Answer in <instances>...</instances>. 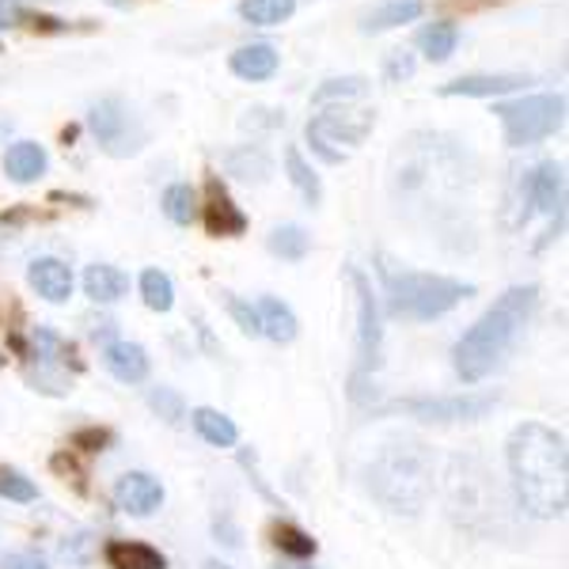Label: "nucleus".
I'll return each mask as SVG.
<instances>
[{
	"instance_id": "obj_18",
	"label": "nucleus",
	"mask_w": 569,
	"mask_h": 569,
	"mask_svg": "<svg viewBox=\"0 0 569 569\" xmlns=\"http://www.w3.org/2000/svg\"><path fill=\"white\" fill-rule=\"evenodd\" d=\"M103 562L110 569H168V558L152 543H137V539H107Z\"/></svg>"
},
{
	"instance_id": "obj_19",
	"label": "nucleus",
	"mask_w": 569,
	"mask_h": 569,
	"mask_svg": "<svg viewBox=\"0 0 569 569\" xmlns=\"http://www.w3.org/2000/svg\"><path fill=\"white\" fill-rule=\"evenodd\" d=\"M46 168H50V156H46V149L39 141H16L8 144L4 152V176L12 182H20V187H27V182H39L46 176Z\"/></svg>"
},
{
	"instance_id": "obj_38",
	"label": "nucleus",
	"mask_w": 569,
	"mask_h": 569,
	"mask_svg": "<svg viewBox=\"0 0 569 569\" xmlns=\"http://www.w3.org/2000/svg\"><path fill=\"white\" fill-rule=\"evenodd\" d=\"M31 31H42V34H61V31H69V23L66 20H58V16H42V12H23V20Z\"/></svg>"
},
{
	"instance_id": "obj_16",
	"label": "nucleus",
	"mask_w": 569,
	"mask_h": 569,
	"mask_svg": "<svg viewBox=\"0 0 569 569\" xmlns=\"http://www.w3.org/2000/svg\"><path fill=\"white\" fill-rule=\"evenodd\" d=\"M103 365H107V372L122 383H144L149 380V369H152L149 350L137 342H107Z\"/></svg>"
},
{
	"instance_id": "obj_10",
	"label": "nucleus",
	"mask_w": 569,
	"mask_h": 569,
	"mask_svg": "<svg viewBox=\"0 0 569 569\" xmlns=\"http://www.w3.org/2000/svg\"><path fill=\"white\" fill-rule=\"evenodd\" d=\"M88 130L99 141V149L107 156H118V160H122V156H133L144 141V133L137 130L130 110H126V103L118 96L99 99V103L88 110Z\"/></svg>"
},
{
	"instance_id": "obj_11",
	"label": "nucleus",
	"mask_w": 569,
	"mask_h": 569,
	"mask_svg": "<svg viewBox=\"0 0 569 569\" xmlns=\"http://www.w3.org/2000/svg\"><path fill=\"white\" fill-rule=\"evenodd\" d=\"M525 187H528V206L555 220L550 232H547V243L558 240V232H562V224H566V171H562V163H555V160L536 163L531 171H525Z\"/></svg>"
},
{
	"instance_id": "obj_7",
	"label": "nucleus",
	"mask_w": 569,
	"mask_h": 569,
	"mask_svg": "<svg viewBox=\"0 0 569 569\" xmlns=\"http://www.w3.org/2000/svg\"><path fill=\"white\" fill-rule=\"evenodd\" d=\"M346 278L353 284L357 297V369L350 380V395L353 402H365V383L380 365V342H383V327H380V308H376L372 297V281L365 278L357 266H346Z\"/></svg>"
},
{
	"instance_id": "obj_44",
	"label": "nucleus",
	"mask_w": 569,
	"mask_h": 569,
	"mask_svg": "<svg viewBox=\"0 0 569 569\" xmlns=\"http://www.w3.org/2000/svg\"><path fill=\"white\" fill-rule=\"evenodd\" d=\"M107 4H114V8H130V0H107Z\"/></svg>"
},
{
	"instance_id": "obj_27",
	"label": "nucleus",
	"mask_w": 569,
	"mask_h": 569,
	"mask_svg": "<svg viewBox=\"0 0 569 569\" xmlns=\"http://www.w3.org/2000/svg\"><path fill=\"white\" fill-rule=\"evenodd\" d=\"M297 0H240V16L254 27H281L292 20Z\"/></svg>"
},
{
	"instance_id": "obj_34",
	"label": "nucleus",
	"mask_w": 569,
	"mask_h": 569,
	"mask_svg": "<svg viewBox=\"0 0 569 569\" xmlns=\"http://www.w3.org/2000/svg\"><path fill=\"white\" fill-rule=\"evenodd\" d=\"M149 407L163 421H171V426H179V421L187 418V402H182V395L171 391V388H152L149 391Z\"/></svg>"
},
{
	"instance_id": "obj_36",
	"label": "nucleus",
	"mask_w": 569,
	"mask_h": 569,
	"mask_svg": "<svg viewBox=\"0 0 569 569\" xmlns=\"http://www.w3.org/2000/svg\"><path fill=\"white\" fill-rule=\"evenodd\" d=\"M224 305H228V316L236 319V327L243 330V335L259 338L262 327H259V311H254V305H247L243 297H232V292H224Z\"/></svg>"
},
{
	"instance_id": "obj_20",
	"label": "nucleus",
	"mask_w": 569,
	"mask_h": 569,
	"mask_svg": "<svg viewBox=\"0 0 569 569\" xmlns=\"http://www.w3.org/2000/svg\"><path fill=\"white\" fill-rule=\"evenodd\" d=\"M421 16H426V0H383V4H376L361 20V31L383 34V31H395V27L415 23Z\"/></svg>"
},
{
	"instance_id": "obj_5",
	"label": "nucleus",
	"mask_w": 569,
	"mask_h": 569,
	"mask_svg": "<svg viewBox=\"0 0 569 569\" xmlns=\"http://www.w3.org/2000/svg\"><path fill=\"white\" fill-rule=\"evenodd\" d=\"M493 114L501 122L505 144L509 149H531L562 130L566 122V96L543 91V96H520L509 103H493Z\"/></svg>"
},
{
	"instance_id": "obj_12",
	"label": "nucleus",
	"mask_w": 569,
	"mask_h": 569,
	"mask_svg": "<svg viewBox=\"0 0 569 569\" xmlns=\"http://www.w3.org/2000/svg\"><path fill=\"white\" fill-rule=\"evenodd\" d=\"M201 224H206L209 236H217V240H236V236H243L247 228H251V220L240 206L232 201L228 194V187L220 182V176H209L206 179V201H201Z\"/></svg>"
},
{
	"instance_id": "obj_22",
	"label": "nucleus",
	"mask_w": 569,
	"mask_h": 569,
	"mask_svg": "<svg viewBox=\"0 0 569 569\" xmlns=\"http://www.w3.org/2000/svg\"><path fill=\"white\" fill-rule=\"evenodd\" d=\"M126 289H130V278H126L118 266L91 262L84 270V292L96 305H114V300L126 297Z\"/></svg>"
},
{
	"instance_id": "obj_23",
	"label": "nucleus",
	"mask_w": 569,
	"mask_h": 569,
	"mask_svg": "<svg viewBox=\"0 0 569 569\" xmlns=\"http://www.w3.org/2000/svg\"><path fill=\"white\" fill-rule=\"evenodd\" d=\"M415 42H418V50L433 61V66H440V61L452 58L456 46H460V27H456L452 20H433L415 34Z\"/></svg>"
},
{
	"instance_id": "obj_31",
	"label": "nucleus",
	"mask_w": 569,
	"mask_h": 569,
	"mask_svg": "<svg viewBox=\"0 0 569 569\" xmlns=\"http://www.w3.org/2000/svg\"><path fill=\"white\" fill-rule=\"evenodd\" d=\"M137 284H141L144 308L160 311V316H163V311L176 308V281H171L163 270H156V266H152V270H144V273H141V281H137Z\"/></svg>"
},
{
	"instance_id": "obj_6",
	"label": "nucleus",
	"mask_w": 569,
	"mask_h": 569,
	"mask_svg": "<svg viewBox=\"0 0 569 569\" xmlns=\"http://www.w3.org/2000/svg\"><path fill=\"white\" fill-rule=\"evenodd\" d=\"M445 479H448L445 482L448 509H452L467 528H479V517H498L501 493H498V486H493V475L486 471L479 460L456 456Z\"/></svg>"
},
{
	"instance_id": "obj_24",
	"label": "nucleus",
	"mask_w": 569,
	"mask_h": 569,
	"mask_svg": "<svg viewBox=\"0 0 569 569\" xmlns=\"http://www.w3.org/2000/svg\"><path fill=\"white\" fill-rule=\"evenodd\" d=\"M190 421H194V433L213 448H232L236 440H240L236 421L228 415H220V410H213V407H198L194 415H190Z\"/></svg>"
},
{
	"instance_id": "obj_4",
	"label": "nucleus",
	"mask_w": 569,
	"mask_h": 569,
	"mask_svg": "<svg viewBox=\"0 0 569 569\" xmlns=\"http://www.w3.org/2000/svg\"><path fill=\"white\" fill-rule=\"evenodd\" d=\"M380 281L383 297H388V311L395 319L407 323H433V319L448 316L452 308H460L463 300H471L475 284L460 278H445V273H426V270H402L391 254H380Z\"/></svg>"
},
{
	"instance_id": "obj_42",
	"label": "nucleus",
	"mask_w": 569,
	"mask_h": 569,
	"mask_svg": "<svg viewBox=\"0 0 569 569\" xmlns=\"http://www.w3.org/2000/svg\"><path fill=\"white\" fill-rule=\"evenodd\" d=\"M23 20V8H16L12 0H0V31H4V27H16Z\"/></svg>"
},
{
	"instance_id": "obj_30",
	"label": "nucleus",
	"mask_w": 569,
	"mask_h": 569,
	"mask_svg": "<svg viewBox=\"0 0 569 569\" xmlns=\"http://www.w3.org/2000/svg\"><path fill=\"white\" fill-rule=\"evenodd\" d=\"M270 539H273V547H278L281 555L297 558V562H305V558H311L319 550L316 539H311L305 528L289 525V520H278V525L270 528Z\"/></svg>"
},
{
	"instance_id": "obj_33",
	"label": "nucleus",
	"mask_w": 569,
	"mask_h": 569,
	"mask_svg": "<svg viewBox=\"0 0 569 569\" xmlns=\"http://www.w3.org/2000/svg\"><path fill=\"white\" fill-rule=\"evenodd\" d=\"M0 498H8L16 505H31L39 498V486L27 479L23 471H16V467H0Z\"/></svg>"
},
{
	"instance_id": "obj_26",
	"label": "nucleus",
	"mask_w": 569,
	"mask_h": 569,
	"mask_svg": "<svg viewBox=\"0 0 569 569\" xmlns=\"http://www.w3.org/2000/svg\"><path fill=\"white\" fill-rule=\"evenodd\" d=\"M224 163H228V176H236L243 182H266V179H270V171H273L270 156H266L259 144H240V149L228 152Z\"/></svg>"
},
{
	"instance_id": "obj_32",
	"label": "nucleus",
	"mask_w": 569,
	"mask_h": 569,
	"mask_svg": "<svg viewBox=\"0 0 569 569\" xmlns=\"http://www.w3.org/2000/svg\"><path fill=\"white\" fill-rule=\"evenodd\" d=\"M365 91H369V80H365V77H335V80H323V84L316 88L311 103L327 107L330 99H338V103H350V99H361Z\"/></svg>"
},
{
	"instance_id": "obj_35",
	"label": "nucleus",
	"mask_w": 569,
	"mask_h": 569,
	"mask_svg": "<svg viewBox=\"0 0 569 569\" xmlns=\"http://www.w3.org/2000/svg\"><path fill=\"white\" fill-rule=\"evenodd\" d=\"M69 445L80 448V452H88V456H96V452H107V448L114 445V433L103 429V426H84V429H77V433L69 437Z\"/></svg>"
},
{
	"instance_id": "obj_15",
	"label": "nucleus",
	"mask_w": 569,
	"mask_h": 569,
	"mask_svg": "<svg viewBox=\"0 0 569 569\" xmlns=\"http://www.w3.org/2000/svg\"><path fill=\"white\" fill-rule=\"evenodd\" d=\"M27 281L50 305H66L72 297V270L61 259H34L27 266Z\"/></svg>"
},
{
	"instance_id": "obj_8",
	"label": "nucleus",
	"mask_w": 569,
	"mask_h": 569,
	"mask_svg": "<svg viewBox=\"0 0 569 569\" xmlns=\"http://www.w3.org/2000/svg\"><path fill=\"white\" fill-rule=\"evenodd\" d=\"M498 407V395L490 391H467V395H410V399H395L383 407V415H407L418 421H479Z\"/></svg>"
},
{
	"instance_id": "obj_3",
	"label": "nucleus",
	"mask_w": 569,
	"mask_h": 569,
	"mask_svg": "<svg viewBox=\"0 0 569 569\" xmlns=\"http://www.w3.org/2000/svg\"><path fill=\"white\" fill-rule=\"evenodd\" d=\"M437 486V456L421 440H388L369 463L372 498L391 512L418 517Z\"/></svg>"
},
{
	"instance_id": "obj_41",
	"label": "nucleus",
	"mask_w": 569,
	"mask_h": 569,
	"mask_svg": "<svg viewBox=\"0 0 569 569\" xmlns=\"http://www.w3.org/2000/svg\"><path fill=\"white\" fill-rule=\"evenodd\" d=\"M84 547H88V536H77V539H72V543H66V547H61V555H66V558H69V562L84 566V562H88Z\"/></svg>"
},
{
	"instance_id": "obj_39",
	"label": "nucleus",
	"mask_w": 569,
	"mask_h": 569,
	"mask_svg": "<svg viewBox=\"0 0 569 569\" xmlns=\"http://www.w3.org/2000/svg\"><path fill=\"white\" fill-rule=\"evenodd\" d=\"M0 569H50L39 555H4L0 558Z\"/></svg>"
},
{
	"instance_id": "obj_29",
	"label": "nucleus",
	"mask_w": 569,
	"mask_h": 569,
	"mask_svg": "<svg viewBox=\"0 0 569 569\" xmlns=\"http://www.w3.org/2000/svg\"><path fill=\"white\" fill-rule=\"evenodd\" d=\"M266 247H270V254H278L284 262H300L311 251V236L300 224H281L270 232Z\"/></svg>"
},
{
	"instance_id": "obj_13",
	"label": "nucleus",
	"mask_w": 569,
	"mask_h": 569,
	"mask_svg": "<svg viewBox=\"0 0 569 569\" xmlns=\"http://www.w3.org/2000/svg\"><path fill=\"white\" fill-rule=\"evenodd\" d=\"M531 77H520V72H471V77H456L448 84H440V96L445 99H498L509 96V91L528 88Z\"/></svg>"
},
{
	"instance_id": "obj_2",
	"label": "nucleus",
	"mask_w": 569,
	"mask_h": 569,
	"mask_svg": "<svg viewBox=\"0 0 569 569\" xmlns=\"http://www.w3.org/2000/svg\"><path fill=\"white\" fill-rule=\"evenodd\" d=\"M536 308H539V284H512V289H505L501 297L463 330L460 342H456V350H452L456 376H460L463 383H479L490 372H498L505 357L517 350L520 335H525V327L531 323Z\"/></svg>"
},
{
	"instance_id": "obj_45",
	"label": "nucleus",
	"mask_w": 569,
	"mask_h": 569,
	"mask_svg": "<svg viewBox=\"0 0 569 569\" xmlns=\"http://www.w3.org/2000/svg\"><path fill=\"white\" fill-rule=\"evenodd\" d=\"M278 569H311V566H278Z\"/></svg>"
},
{
	"instance_id": "obj_9",
	"label": "nucleus",
	"mask_w": 569,
	"mask_h": 569,
	"mask_svg": "<svg viewBox=\"0 0 569 569\" xmlns=\"http://www.w3.org/2000/svg\"><path fill=\"white\" fill-rule=\"evenodd\" d=\"M376 126V110H357V114H342V110H330V114L308 118L305 133L311 152L323 163H342L350 149L365 141Z\"/></svg>"
},
{
	"instance_id": "obj_17",
	"label": "nucleus",
	"mask_w": 569,
	"mask_h": 569,
	"mask_svg": "<svg viewBox=\"0 0 569 569\" xmlns=\"http://www.w3.org/2000/svg\"><path fill=\"white\" fill-rule=\"evenodd\" d=\"M228 69H232L240 80L262 84V80H270L273 72L281 69V53L273 50L270 42H251V46H240V50L228 58Z\"/></svg>"
},
{
	"instance_id": "obj_25",
	"label": "nucleus",
	"mask_w": 569,
	"mask_h": 569,
	"mask_svg": "<svg viewBox=\"0 0 569 569\" xmlns=\"http://www.w3.org/2000/svg\"><path fill=\"white\" fill-rule=\"evenodd\" d=\"M284 171H289V182L297 187V194L305 198L311 209L323 201V182H319L316 168L305 160V152H300L297 144H289V149H284Z\"/></svg>"
},
{
	"instance_id": "obj_14",
	"label": "nucleus",
	"mask_w": 569,
	"mask_h": 569,
	"mask_svg": "<svg viewBox=\"0 0 569 569\" xmlns=\"http://www.w3.org/2000/svg\"><path fill=\"white\" fill-rule=\"evenodd\" d=\"M163 482L152 479L149 471H126L122 479L114 482V505L130 517H152L163 505Z\"/></svg>"
},
{
	"instance_id": "obj_21",
	"label": "nucleus",
	"mask_w": 569,
	"mask_h": 569,
	"mask_svg": "<svg viewBox=\"0 0 569 569\" xmlns=\"http://www.w3.org/2000/svg\"><path fill=\"white\" fill-rule=\"evenodd\" d=\"M254 311H259V327H262V335L270 338V342L289 346L292 338L300 335L297 311L284 305V300H278V297H259V305H254Z\"/></svg>"
},
{
	"instance_id": "obj_43",
	"label": "nucleus",
	"mask_w": 569,
	"mask_h": 569,
	"mask_svg": "<svg viewBox=\"0 0 569 569\" xmlns=\"http://www.w3.org/2000/svg\"><path fill=\"white\" fill-rule=\"evenodd\" d=\"M201 569H232V566H224V562H206Z\"/></svg>"
},
{
	"instance_id": "obj_40",
	"label": "nucleus",
	"mask_w": 569,
	"mask_h": 569,
	"mask_svg": "<svg viewBox=\"0 0 569 569\" xmlns=\"http://www.w3.org/2000/svg\"><path fill=\"white\" fill-rule=\"evenodd\" d=\"M53 471H66V475H72V482H77V490H80V493H84V490H88V482H84V479H88V475H84V471H80V467H77V463H72V460H69V456H66V452H61V456H53Z\"/></svg>"
},
{
	"instance_id": "obj_1",
	"label": "nucleus",
	"mask_w": 569,
	"mask_h": 569,
	"mask_svg": "<svg viewBox=\"0 0 569 569\" xmlns=\"http://www.w3.org/2000/svg\"><path fill=\"white\" fill-rule=\"evenodd\" d=\"M512 493L520 509L536 520L566 517L569 505V452L566 437L543 421H520L505 440Z\"/></svg>"
},
{
	"instance_id": "obj_37",
	"label": "nucleus",
	"mask_w": 569,
	"mask_h": 569,
	"mask_svg": "<svg viewBox=\"0 0 569 569\" xmlns=\"http://www.w3.org/2000/svg\"><path fill=\"white\" fill-rule=\"evenodd\" d=\"M418 72V61H415V53H407V50H391V58L383 61V80L388 84H402V80H410Z\"/></svg>"
},
{
	"instance_id": "obj_28",
	"label": "nucleus",
	"mask_w": 569,
	"mask_h": 569,
	"mask_svg": "<svg viewBox=\"0 0 569 569\" xmlns=\"http://www.w3.org/2000/svg\"><path fill=\"white\" fill-rule=\"evenodd\" d=\"M163 217L171 220V224H182L187 228L190 220L198 217V190L190 187V182H171L168 190H163Z\"/></svg>"
}]
</instances>
